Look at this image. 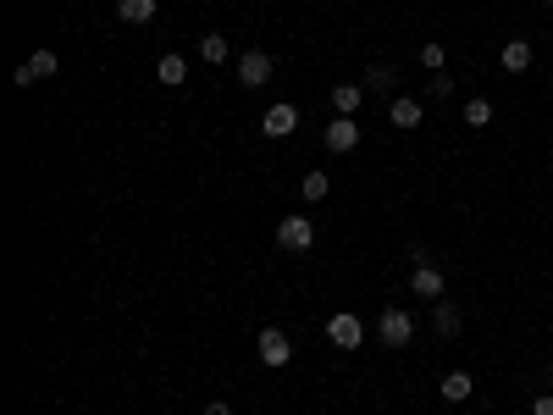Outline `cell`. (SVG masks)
Instances as JSON below:
<instances>
[{
	"mask_svg": "<svg viewBox=\"0 0 553 415\" xmlns=\"http://www.w3.org/2000/svg\"><path fill=\"white\" fill-rule=\"evenodd\" d=\"M310 244H315V221H310L305 211H294V216L277 221V249H282V255H305Z\"/></svg>",
	"mask_w": 553,
	"mask_h": 415,
	"instance_id": "6da1fadb",
	"label": "cell"
},
{
	"mask_svg": "<svg viewBox=\"0 0 553 415\" xmlns=\"http://www.w3.org/2000/svg\"><path fill=\"white\" fill-rule=\"evenodd\" d=\"M255 355L266 360L272 371H282L288 360H294V343H288V333H282V327H260V333H255Z\"/></svg>",
	"mask_w": 553,
	"mask_h": 415,
	"instance_id": "7a4b0ae2",
	"label": "cell"
},
{
	"mask_svg": "<svg viewBox=\"0 0 553 415\" xmlns=\"http://www.w3.org/2000/svg\"><path fill=\"white\" fill-rule=\"evenodd\" d=\"M233 73H238V83H244V89H260V83H272L277 61H272L266 50H244V56L233 61Z\"/></svg>",
	"mask_w": 553,
	"mask_h": 415,
	"instance_id": "3957f363",
	"label": "cell"
},
{
	"mask_svg": "<svg viewBox=\"0 0 553 415\" xmlns=\"http://www.w3.org/2000/svg\"><path fill=\"white\" fill-rule=\"evenodd\" d=\"M56 67H61V56H56V50H34V56H28L22 67L12 73V83H17V89H34V83L56 78Z\"/></svg>",
	"mask_w": 553,
	"mask_h": 415,
	"instance_id": "277c9868",
	"label": "cell"
},
{
	"mask_svg": "<svg viewBox=\"0 0 553 415\" xmlns=\"http://www.w3.org/2000/svg\"><path fill=\"white\" fill-rule=\"evenodd\" d=\"M376 333H382V343H387V349H404V343L415 338V316L393 305V310H382V322H376Z\"/></svg>",
	"mask_w": 553,
	"mask_h": 415,
	"instance_id": "5b68a950",
	"label": "cell"
},
{
	"mask_svg": "<svg viewBox=\"0 0 553 415\" xmlns=\"http://www.w3.org/2000/svg\"><path fill=\"white\" fill-rule=\"evenodd\" d=\"M443 289H448V277L432 266V255H427V261H415V272H410V294H415V299H443Z\"/></svg>",
	"mask_w": 553,
	"mask_h": 415,
	"instance_id": "8992f818",
	"label": "cell"
},
{
	"mask_svg": "<svg viewBox=\"0 0 553 415\" xmlns=\"http://www.w3.org/2000/svg\"><path fill=\"white\" fill-rule=\"evenodd\" d=\"M327 338H333L338 349H360V343H366V322H360L354 310H338L333 322H327Z\"/></svg>",
	"mask_w": 553,
	"mask_h": 415,
	"instance_id": "52a82bcc",
	"label": "cell"
},
{
	"mask_svg": "<svg viewBox=\"0 0 553 415\" xmlns=\"http://www.w3.org/2000/svg\"><path fill=\"white\" fill-rule=\"evenodd\" d=\"M294 127H299V106H288V100L266 106V117H260V134H266V139H288Z\"/></svg>",
	"mask_w": 553,
	"mask_h": 415,
	"instance_id": "ba28073f",
	"label": "cell"
},
{
	"mask_svg": "<svg viewBox=\"0 0 553 415\" xmlns=\"http://www.w3.org/2000/svg\"><path fill=\"white\" fill-rule=\"evenodd\" d=\"M387 122H393L399 134H415V127L427 122V106L410 100V94H393V106H387Z\"/></svg>",
	"mask_w": 553,
	"mask_h": 415,
	"instance_id": "9c48e42d",
	"label": "cell"
},
{
	"mask_svg": "<svg viewBox=\"0 0 553 415\" xmlns=\"http://www.w3.org/2000/svg\"><path fill=\"white\" fill-rule=\"evenodd\" d=\"M321 139H327V150H333V155H349L354 144H360V122H354V117H333Z\"/></svg>",
	"mask_w": 553,
	"mask_h": 415,
	"instance_id": "30bf717a",
	"label": "cell"
},
{
	"mask_svg": "<svg viewBox=\"0 0 553 415\" xmlns=\"http://www.w3.org/2000/svg\"><path fill=\"white\" fill-rule=\"evenodd\" d=\"M460 327H465L460 305H448V299H432V333H437V338H460Z\"/></svg>",
	"mask_w": 553,
	"mask_h": 415,
	"instance_id": "8fae6325",
	"label": "cell"
},
{
	"mask_svg": "<svg viewBox=\"0 0 553 415\" xmlns=\"http://www.w3.org/2000/svg\"><path fill=\"white\" fill-rule=\"evenodd\" d=\"M437 393H443L448 404H465V399L476 393V376H471V371H448V376H443V388H437Z\"/></svg>",
	"mask_w": 553,
	"mask_h": 415,
	"instance_id": "7c38bea8",
	"label": "cell"
},
{
	"mask_svg": "<svg viewBox=\"0 0 553 415\" xmlns=\"http://www.w3.org/2000/svg\"><path fill=\"white\" fill-rule=\"evenodd\" d=\"M360 106H366V83H338V89H333V111H338V117H354Z\"/></svg>",
	"mask_w": 553,
	"mask_h": 415,
	"instance_id": "4fadbf2b",
	"label": "cell"
},
{
	"mask_svg": "<svg viewBox=\"0 0 553 415\" xmlns=\"http://www.w3.org/2000/svg\"><path fill=\"white\" fill-rule=\"evenodd\" d=\"M498 61H504V73H526L531 67V39H509L498 50Z\"/></svg>",
	"mask_w": 553,
	"mask_h": 415,
	"instance_id": "5bb4252c",
	"label": "cell"
},
{
	"mask_svg": "<svg viewBox=\"0 0 553 415\" xmlns=\"http://www.w3.org/2000/svg\"><path fill=\"white\" fill-rule=\"evenodd\" d=\"M155 78H160V83H167V89H177V83L188 78V61H183L177 50H167V56H160V61H155Z\"/></svg>",
	"mask_w": 553,
	"mask_h": 415,
	"instance_id": "9a60e30c",
	"label": "cell"
},
{
	"mask_svg": "<svg viewBox=\"0 0 553 415\" xmlns=\"http://www.w3.org/2000/svg\"><path fill=\"white\" fill-rule=\"evenodd\" d=\"M327 195H333V177H327V172H305V177H299V200H305V205H321Z\"/></svg>",
	"mask_w": 553,
	"mask_h": 415,
	"instance_id": "2e32d148",
	"label": "cell"
},
{
	"mask_svg": "<svg viewBox=\"0 0 553 415\" xmlns=\"http://www.w3.org/2000/svg\"><path fill=\"white\" fill-rule=\"evenodd\" d=\"M366 94H393V83H399V73L393 67H382V61H371V67H366Z\"/></svg>",
	"mask_w": 553,
	"mask_h": 415,
	"instance_id": "e0dca14e",
	"label": "cell"
},
{
	"mask_svg": "<svg viewBox=\"0 0 553 415\" xmlns=\"http://www.w3.org/2000/svg\"><path fill=\"white\" fill-rule=\"evenodd\" d=\"M155 12H160V0H117L122 22H155Z\"/></svg>",
	"mask_w": 553,
	"mask_h": 415,
	"instance_id": "ac0fdd59",
	"label": "cell"
},
{
	"mask_svg": "<svg viewBox=\"0 0 553 415\" xmlns=\"http://www.w3.org/2000/svg\"><path fill=\"white\" fill-rule=\"evenodd\" d=\"M200 61L205 67H221V61H233V45H227L221 34H200Z\"/></svg>",
	"mask_w": 553,
	"mask_h": 415,
	"instance_id": "d6986e66",
	"label": "cell"
},
{
	"mask_svg": "<svg viewBox=\"0 0 553 415\" xmlns=\"http://www.w3.org/2000/svg\"><path fill=\"white\" fill-rule=\"evenodd\" d=\"M460 122H465V127H487V122H493V100H487V94H471L465 111H460Z\"/></svg>",
	"mask_w": 553,
	"mask_h": 415,
	"instance_id": "ffe728a7",
	"label": "cell"
},
{
	"mask_svg": "<svg viewBox=\"0 0 553 415\" xmlns=\"http://www.w3.org/2000/svg\"><path fill=\"white\" fill-rule=\"evenodd\" d=\"M420 67H427V73H443V67H448V50H443L437 39H427V45H420Z\"/></svg>",
	"mask_w": 553,
	"mask_h": 415,
	"instance_id": "44dd1931",
	"label": "cell"
},
{
	"mask_svg": "<svg viewBox=\"0 0 553 415\" xmlns=\"http://www.w3.org/2000/svg\"><path fill=\"white\" fill-rule=\"evenodd\" d=\"M427 89H432V100H448V94H454V78H448V73H432Z\"/></svg>",
	"mask_w": 553,
	"mask_h": 415,
	"instance_id": "7402d4cb",
	"label": "cell"
},
{
	"mask_svg": "<svg viewBox=\"0 0 553 415\" xmlns=\"http://www.w3.org/2000/svg\"><path fill=\"white\" fill-rule=\"evenodd\" d=\"M531 415H553V393H537V399H531Z\"/></svg>",
	"mask_w": 553,
	"mask_h": 415,
	"instance_id": "603a6c76",
	"label": "cell"
},
{
	"mask_svg": "<svg viewBox=\"0 0 553 415\" xmlns=\"http://www.w3.org/2000/svg\"><path fill=\"white\" fill-rule=\"evenodd\" d=\"M205 415H233V404H227V399H211V404H205Z\"/></svg>",
	"mask_w": 553,
	"mask_h": 415,
	"instance_id": "cb8c5ba5",
	"label": "cell"
},
{
	"mask_svg": "<svg viewBox=\"0 0 553 415\" xmlns=\"http://www.w3.org/2000/svg\"><path fill=\"white\" fill-rule=\"evenodd\" d=\"M542 6H548V12H553V0H542Z\"/></svg>",
	"mask_w": 553,
	"mask_h": 415,
	"instance_id": "d4e9b609",
	"label": "cell"
}]
</instances>
